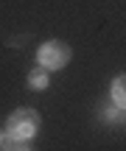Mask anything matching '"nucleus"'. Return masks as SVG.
I'll list each match as a JSON object with an SVG mask.
<instances>
[{"instance_id":"obj_4","label":"nucleus","mask_w":126,"mask_h":151,"mask_svg":"<svg viewBox=\"0 0 126 151\" xmlns=\"http://www.w3.org/2000/svg\"><path fill=\"white\" fill-rule=\"evenodd\" d=\"M48 67H34L31 73H28V87H31V90H45V87H48Z\"/></svg>"},{"instance_id":"obj_6","label":"nucleus","mask_w":126,"mask_h":151,"mask_svg":"<svg viewBox=\"0 0 126 151\" xmlns=\"http://www.w3.org/2000/svg\"><path fill=\"white\" fill-rule=\"evenodd\" d=\"M123 118H126V109H123Z\"/></svg>"},{"instance_id":"obj_3","label":"nucleus","mask_w":126,"mask_h":151,"mask_svg":"<svg viewBox=\"0 0 126 151\" xmlns=\"http://www.w3.org/2000/svg\"><path fill=\"white\" fill-rule=\"evenodd\" d=\"M109 95H112V104H115L118 109H126V73H123V76H118V78L112 81Z\"/></svg>"},{"instance_id":"obj_5","label":"nucleus","mask_w":126,"mask_h":151,"mask_svg":"<svg viewBox=\"0 0 126 151\" xmlns=\"http://www.w3.org/2000/svg\"><path fill=\"white\" fill-rule=\"evenodd\" d=\"M3 143H6V134H3V132H0V148H3Z\"/></svg>"},{"instance_id":"obj_1","label":"nucleus","mask_w":126,"mask_h":151,"mask_svg":"<svg viewBox=\"0 0 126 151\" xmlns=\"http://www.w3.org/2000/svg\"><path fill=\"white\" fill-rule=\"evenodd\" d=\"M37 129H39V115H37V109H28V106L14 109L6 120V132L17 140H31L37 134Z\"/></svg>"},{"instance_id":"obj_2","label":"nucleus","mask_w":126,"mask_h":151,"mask_svg":"<svg viewBox=\"0 0 126 151\" xmlns=\"http://www.w3.org/2000/svg\"><path fill=\"white\" fill-rule=\"evenodd\" d=\"M37 62L48 70H59L70 62V45L62 42V39H48L45 45H39L37 50Z\"/></svg>"}]
</instances>
